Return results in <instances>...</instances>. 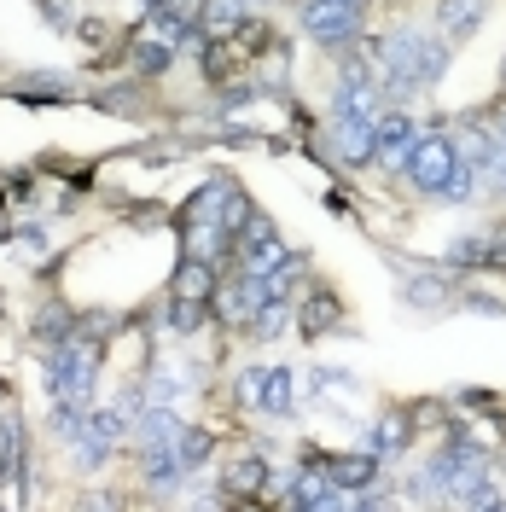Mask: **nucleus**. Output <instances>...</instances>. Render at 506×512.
I'll use <instances>...</instances> for the list:
<instances>
[{
	"label": "nucleus",
	"mask_w": 506,
	"mask_h": 512,
	"mask_svg": "<svg viewBox=\"0 0 506 512\" xmlns=\"http://www.w3.org/2000/svg\"><path fill=\"white\" fill-rule=\"evenodd\" d=\"M454 163H460V152H454L448 134H419V146L408 152L402 175H408L419 192H443V181L454 175Z\"/></svg>",
	"instance_id": "5"
},
{
	"label": "nucleus",
	"mask_w": 506,
	"mask_h": 512,
	"mask_svg": "<svg viewBox=\"0 0 506 512\" xmlns=\"http://www.w3.org/2000/svg\"><path fill=\"white\" fill-rule=\"evenodd\" d=\"M175 437H181V414H175L169 402H146V414L134 419V443H140V454L175 443Z\"/></svg>",
	"instance_id": "9"
},
{
	"label": "nucleus",
	"mask_w": 506,
	"mask_h": 512,
	"mask_svg": "<svg viewBox=\"0 0 506 512\" xmlns=\"http://www.w3.org/2000/svg\"><path fill=\"white\" fill-rule=\"evenodd\" d=\"M489 262L506 268V227H489Z\"/></svg>",
	"instance_id": "22"
},
{
	"label": "nucleus",
	"mask_w": 506,
	"mask_h": 512,
	"mask_svg": "<svg viewBox=\"0 0 506 512\" xmlns=\"http://www.w3.org/2000/svg\"><path fill=\"white\" fill-rule=\"evenodd\" d=\"M379 117H338L332 123V140H338V152H344L349 163H367V158H379Z\"/></svg>",
	"instance_id": "8"
},
{
	"label": "nucleus",
	"mask_w": 506,
	"mask_h": 512,
	"mask_svg": "<svg viewBox=\"0 0 506 512\" xmlns=\"http://www.w3.org/2000/svg\"><path fill=\"white\" fill-rule=\"evenodd\" d=\"M379 158L390 163V169H402L408 163V152L419 146V134H413V117H402V111H390V117H379Z\"/></svg>",
	"instance_id": "10"
},
{
	"label": "nucleus",
	"mask_w": 506,
	"mask_h": 512,
	"mask_svg": "<svg viewBox=\"0 0 506 512\" xmlns=\"http://www.w3.org/2000/svg\"><path fill=\"white\" fill-rule=\"evenodd\" d=\"M303 30L320 47H349L355 30H361V18H355V6H344V0H303Z\"/></svg>",
	"instance_id": "6"
},
{
	"label": "nucleus",
	"mask_w": 506,
	"mask_h": 512,
	"mask_svg": "<svg viewBox=\"0 0 506 512\" xmlns=\"http://www.w3.org/2000/svg\"><path fill=\"white\" fill-rule=\"evenodd\" d=\"M408 443H413V414L408 408H390V414L367 431V448H373V454H402Z\"/></svg>",
	"instance_id": "13"
},
{
	"label": "nucleus",
	"mask_w": 506,
	"mask_h": 512,
	"mask_svg": "<svg viewBox=\"0 0 506 512\" xmlns=\"http://www.w3.org/2000/svg\"><path fill=\"white\" fill-rule=\"evenodd\" d=\"M204 460H210V431H187V425H181V437H175V443L146 448V454H140V466H146V478H152V483L187 478V472H198Z\"/></svg>",
	"instance_id": "3"
},
{
	"label": "nucleus",
	"mask_w": 506,
	"mask_h": 512,
	"mask_svg": "<svg viewBox=\"0 0 506 512\" xmlns=\"http://www.w3.org/2000/svg\"><path fill=\"white\" fill-rule=\"evenodd\" d=\"M233 390H239L245 408H256V414H268V419H285L297 408V384H291L285 367H245Z\"/></svg>",
	"instance_id": "4"
},
{
	"label": "nucleus",
	"mask_w": 506,
	"mask_h": 512,
	"mask_svg": "<svg viewBox=\"0 0 506 512\" xmlns=\"http://www.w3.org/2000/svg\"><path fill=\"white\" fill-rule=\"evenodd\" d=\"M379 111V82L367 70H344L338 82V117H373Z\"/></svg>",
	"instance_id": "12"
},
{
	"label": "nucleus",
	"mask_w": 506,
	"mask_h": 512,
	"mask_svg": "<svg viewBox=\"0 0 506 512\" xmlns=\"http://www.w3.org/2000/svg\"><path fill=\"white\" fill-rule=\"evenodd\" d=\"M169 53H175V47H152V41H140V47H134V64H140V70H152V76H158L163 64H169Z\"/></svg>",
	"instance_id": "21"
},
{
	"label": "nucleus",
	"mask_w": 506,
	"mask_h": 512,
	"mask_svg": "<svg viewBox=\"0 0 506 512\" xmlns=\"http://www.w3.org/2000/svg\"><path fill=\"white\" fill-rule=\"evenodd\" d=\"M379 64L384 76H390V88L396 94H408V88H431V82H443L448 70V47L437 35L425 30H396L379 41Z\"/></svg>",
	"instance_id": "2"
},
{
	"label": "nucleus",
	"mask_w": 506,
	"mask_h": 512,
	"mask_svg": "<svg viewBox=\"0 0 506 512\" xmlns=\"http://www.w3.org/2000/svg\"><path fill=\"white\" fill-rule=\"evenodd\" d=\"M222 495L227 501H256V495H268V460H262V454H239L222 472Z\"/></svg>",
	"instance_id": "7"
},
{
	"label": "nucleus",
	"mask_w": 506,
	"mask_h": 512,
	"mask_svg": "<svg viewBox=\"0 0 506 512\" xmlns=\"http://www.w3.org/2000/svg\"><path fill=\"white\" fill-rule=\"evenodd\" d=\"M483 12H489V0H443L437 24H443V35H472L483 24Z\"/></svg>",
	"instance_id": "14"
},
{
	"label": "nucleus",
	"mask_w": 506,
	"mask_h": 512,
	"mask_svg": "<svg viewBox=\"0 0 506 512\" xmlns=\"http://www.w3.org/2000/svg\"><path fill=\"white\" fill-rule=\"evenodd\" d=\"M338 326V297L332 291H315L309 303H303V338H320V332H332Z\"/></svg>",
	"instance_id": "16"
},
{
	"label": "nucleus",
	"mask_w": 506,
	"mask_h": 512,
	"mask_svg": "<svg viewBox=\"0 0 506 512\" xmlns=\"http://www.w3.org/2000/svg\"><path fill=\"white\" fill-rule=\"evenodd\" d=\"M344 6H361V0H344Z\"/></svg>",
	"instance_id": "23"
},
{
	"label": "nucleus",
	"mask_w": 506,
	"mask_h": 512,
	"mask_svg": "<svg viewBox=\"0 0 506 512\" xmlns=\"http://www.w3.org/2000/svg\"><path fill=\"white\" fill-rule=\"evenodd\" d=\"M175 297H192V303H210V297H216V274H210V262H198V256H187V262H181V274H175Z\"/></svg>",
	"instance_id": "15"
},
{
	"label": "nucleus",
	"mask_w": 506,
	"mask_h": 512,
	"mask_svg": "<svg viewBox=\"0 0 506 512\" xmlns=\"http://www.w3.org/2000/svg\"><path fill=\"white\" fill-rule=\"evenodd\" d=\"M443 256L454 268H483V262H489V233H466V239H454Z\"/></svg>",
	"instance_id": "19"
},
{
	"label": "nucleus",
	"mask_w": 506,
	"mask_h": 512,
	"mask_svg": "<svg viewBox=\"0 0 506 512\" xmlns=\"http://www.w3.org/2000/svg\"><path fill=\"white\" fill-rule=\"evenodd\" d=\"M94 379H99V344H88V338H64L59 350L47 355V390L59 402V431H70V437L88 419Z\"/></svg>",
	"instance_id": "1"
},
{
	"label": "nucleus",
	"mask_w": 506,
	"mask_h": 512,
	"mask_svg": "<svg viewBox=\"0 0 506 512\" xmlns=\"http://www.w3.org/2000/svg\"><path fill=\"white\" fill-rule=\"evenodd\" d=\"M472 169H477V163L460 158V163H454V175L443 181V192H437V198H448V204H466V198H472V187H477V175H472Z\"/></svg>",
	"instance_id": "20"
},
{
	"label": "nucleus",
	"mask_w": 506,
	"mask_h": 512,
	"mask_svg": "<svg viewBox=\"0 0 506 512\" xmlns=\"http://www.w3.org/2000/svg\"><path fill=\"white\" fill-rule=\"evenodd\" d=\"M163 326H169V332H181V338H187V332H198V326H204V303H192V297H169Z\"/></svg>",
	"instance_id": "18"
},
{
	"label": "nucleus",
	"mask_w": 506,
	"mask_h": 512,
	"mask_svg": "<svg viewBox=\"0 0 506 512\" xmlns=\"http://www.w3.org/2000/svg\"><path fill=\"white\" fill-rule=\"evenodd\" d=\"M251 326H256V338H274V332H285V326H291V303H285V291H274V297L256 309Z\"/></svg>",
	"instance_id": "17"
},
{
	"label": "nucleus",
	"mask_w": 506,
	"mask_h": 512,
	"mask_svg": "<svg viewBox=\"0 0 506 512\" xmlns=\"http://www.w3.org/2000/svg\"><path fill=\"white\" fill-rule=\"evenodd\" d=\"M326 472L344 483L349 495H361V489H373V478H379V454L361 443L355 454H338V460H326Z\"/></svg>",
	"instance_id": "11"
}]
</instances>
